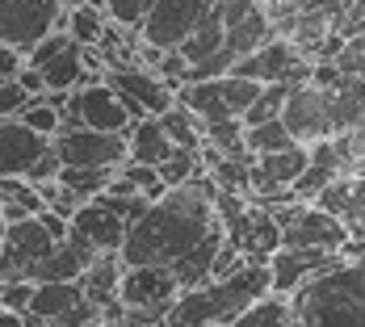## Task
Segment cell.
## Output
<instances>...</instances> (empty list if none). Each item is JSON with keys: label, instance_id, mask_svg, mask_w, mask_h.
Returning a JSON list of instances; mask_svg holds the SVG:
<instances>
[{"label": "cell", "instance_id": "cell-41", "mask_svg": "<svg viewBox=\"0 0 365 327\" xmlns=\"http://www.w3.org/2000/svg\"><path fill=\"white\" fill-rule=\"evenodd\" d=\"M0 214H4V222H21V218H34L30 210H26V206H4V202H0Z\"/></svg>", "mask_w": 365, "mask_h": 327}, {"label": "cell", "instance_id": "cell-17", "mask_svg": "<svg viewBox=\"0 0 365 327\" xmlns=\"http://www.w3.org/2000/svg\"><path fill=\"white\" fill-rule=\"evenodd\" d=\"M118 298L126 306H173L181 298V281L164 264H130V269H122Z\"/></svg>", "mask_w": 365, "mask_h": 327}, {"label": "cell", "instance_id": "cell-30", "mask_svg": "<svg viewBox=\"0 0 365 327\" xmlns=\"http://www.w3.org/2000/svg\"><path fill=\"white\" fill-rule=\"evenodd\" d=\"M290 88L294 84H264L260 88V97H256L248 113H244V126H260V122H273V118H282V109L290 101Z\"/></svg>", "mask_w": 365, "mask_h": 327}, {"label": "cell", "instance_id": "cell-39", "mask_svg": "<svg viewBox=\"0 0 365 327\" xmlns=\"http://www.w3.org/2000/svg\"><path fill=\"white\" fill-rule=\"evenodd\" d=\"M26 101H30V97H26V88H21L17 80H13V84H0V118H17V113L26 109Z\"/></svg>", "mask_w": 365, "mask_h": 327}, {"label": "cell", "instance_id": "cell-32", "mask_svg": "<svg viewBox=\"0 0 365 327\" xmlns=\"http://www.w3.org/2000/svg\"><path fill=\"white\" fill-rule=\"evenodd\" d=\"M202 172H206L202 151H181V147H177V155H173V160H164V164H160V181H164V189L189 185L193 177H202Z\"/></svg>", "mask_w": 365, "mask_h": 327}, {"label": "cell", "instance_id": "cell-29", "mask_svg": "<svg viewBox=\"0 0 365 327\" xmlns=\"http://www.w3.org/2000/svg\"><path fill=\"white\" fill-rule=\"evenodd\" d=\"M244 143H248V155H273V151H286V147H294L298 139L290 135V126H286L282 118H273V122L248 126Z\"/></svg>", "mask_w": 365, "mask_h": 327}, {"label": "cell", "instance_id": "cell-22", "mask_svg": "<svg viewBox=\"0 0 365 327\" xmlns=\"http://www.w3.org/2000/svg\"><path fill=\"white\" fill-rule=\"evenodd\" d=\"M122 256L118 252H101L88 269H84V277H80V290L84 298L93 302V306H110L118 302V286H122Z\"/></svg>", "mask_w": 365, "mask_h": 327}, {"label": "cell", "instance_id": "cell-37", "mask_svg": "<svg viewBox=\"0 0 365 327\" xmlns=\"http://www.w3.org/2000/svg\"><path fill=\"white\" fill-rule=\"evenodd\" d=\"M30 302H34V281H0V306L26 315Z\"/></svg>", "mask_w": 365, "mask_h": 327}, {"label": "cell", "instance_id": "cell-3", "mask_svg": "<svg viewBox=\"0 0 365 327\" xmlns=\"http://www.w3.org/2000/svg\"><path fill=\"white\" fill-rule=\"evenodd\" d=\"M215 210H219V222H222V231H227V244H235L244 256L269 260V256L282 248V227H277V218L269 214L260 202L244 197V193L219 189Z\"/></svg>", "mask_w": 365, "mask_h": 327}, {"label": "cell", "instance_id": "cell-26", "mask_svg": "<svg viewBox=\"0 0 365 327\" xmlns=\"http://www.w3.org/2000/svg\"><path fill=\"white\" fill-rule=\"evenodd\" d=\"M227 327H298V319H294V306L286 294H269L256 306H248L240 319H231Z\"/></svg>", "mask_w": 365, "mask_h": 327}, {"label": "cell", "instance_id": "cell-8", "mask_svg": "<svg viewBox=\"0 0 365 327\" xmlns=\"http://www.w3.org/2000/svg\"><path fill=\"white\" fill-rule=\"evenodd\" d=\"M106 84H113L122 93V101L130 105L135 122L139 118H160L168 105H177V88L164 76L143 68V63H113V68H106Z\"/></svg>", "mask_w": 365, "mask_h": 327}, {"label": "cell", "instance_id": "cell-2", "mask_svg": "<svg viewBox=\"0 0 365 327\" xmlns=\"http://www.w3.org/2000/svg\"><path fill=\"white\" fill-rule=\"evenodd\" d=\"M273 294V273L269 260L248 256L235 273L227 277H210L197 290H181V298L173 302V319L177 323H215L227 327L231 319H240L248 306H256L260 298Z\"/></svg>", "mask_w": 365, "mask_h": 327}, {"label": "cell", "instance_id": "cell-21", "mask_svg": "<svg viewBox=\"0 0 365 327\" xmlns=\"http://www.w3.org/2000/svg\"><path fill=\"white\" fill-rule=\"evenodd\" d=\"M126 147H130L135 164H151V168H160L164 160L177 155V143L168 139V130L160 126V118H139L130 126V135H126Z\"/></svg>", "mask_w": 365, "mask_h": 327}, {"label": "cell", "instance_id": "cell-4", "mask_svg": "<svg viewBox=\"0 0 365 327\" xmlns=\"http://www.w3.org/2000/svg\"><path fill=\"white\" fill-rule=\"evenodd\" d=\"M260 88H264V84H256V80H248V76L227 72V76H219V80H197V84L177 88V101H185V105L210 126V122L244 118L248 105L260 97Z\"/></svg>", "mask_w": 365, "mask_h": 327}, {"label": "cell", "instance_id": "cell-43", "mask_svg": "<svg viewBox=\"0 0 365 327\" xmlns=\"http://www.w3.org/2000/svg\"><path fill=\"white\" fill-rule=\"evenodd\" d=\"M4 235H9V222H4V214H0V252H4Z\"/></svg>", "mask_w": 365, "mask_h": 327}, {"label": "cell", "instance_id": "cell-13", "mask_svg": "<svg viewBox=\"0 0 365 327\" xmlns=\"http://www.w3.org/2000/svg\"><path fill=\"white\" fill-rule=\"evenodd\" d=\"M30 315H38L46 327H84L101 319V306H93L84 298L80 281H42V286H34Z\"/></svg>", "mask_w": 365, "mask_h": 327}, {"label": "cell", "instance_id": "cell-1", "mask_svg": "<svg viewBox=\"0 0 365 327\" xmlns=\"http://www.w3.org/2000/svg\"><path fill=\"white\" fill-rule=\"evenodd\" d=\"M298 327H365V256H340L290 294Z\"/></svg>", "mask_w": 365, "mask_h": 327}, {"label": "cell", "instance_id": "cell-25", "mask_svg": "<svg viewBox=\"0 0 365 327\" xmlns=\"http://www.w3.org/2000/svg\"><path fill=\"white\" fill-rule=\"evenodd\" d=\"M227 46V26H222L219 9H210L202 21H197V30L181 42V55L189 59V63H202V59H210L215 51H222Z\"/></svg>", "mask_w": 365, "mask_h": 327}, {"label": "cell", "instance_id": "cell-19", "mask_svg": "<svg viewBox=\"0 0 365 327\" xmlns=\"http://www.w3.org/2000/svg\"><path fill=\"white\" fill-rule=\"evenodd\" d=\"M344 252H315V248H290L282 244L277 252L269 256V273H273V294H286L290 298L298 286H307L315 273L331 269Z\"/></svg>", "mask_w": 365, "mask_h": 327}, {"label": "cell", "instance_id": "cell-11", "mask_svg": "<svg viewBox=\"0 0 365 327\" xmlns=\"http://www.w3.org/2000/svg\"><path fill=\"white\" fill-rule=\"evenodd\" d=\"M55 151L63 160V168H122L130 160L126 135L110 130H93V126H76L55 135Z\"/></svg>", "mask_w": 365, "mask_h": 327}, {"label": "cell", "instance_id": "cell-24", "mask_svg": "<svg viewBox=\"0 0 365 327\" xmlns=\"http://www.w3.org/2000/svg\"><path fill=\"white\" fill-rule=\"evenodd\" d=\"M269 38H277V30H273L269 13L260 9V13L248 17V21H240V26H231V30H227V51H231V55H235V63H240V59L256 55Z\"/></svg>", "mask_w": 365, "mask_h": 327}, {"label": "cell", "instance_id": "cell-35", "mask_svg": "<svg viewBox=\"0 0 365 327\" xmlns=\"http://www.w3.org/2000/svg\"><path fill=\"white\" fill-rule=\"evenodd\" d=\"M331 63H336L340 72H349V76H361V80H365V30H357V34H349V38H344Z\"/></svg>", "mask_w": 365, "mask_h": 327}, {"label": "cell", "instance_id": "cell-9", "mask_svg": "<svg viewBox=\"0 0 365 327\" xmlns=\"http://www.w3.org/2000/svg\"><path fill=\"white\" fill-rule=\"evenodd\" d=\"M210 9H215V0H155V9L139 26V42L155 46V51H181V42L197 30V21Z\"/></svg>", "mask_w": 365, "mask_h": 327}, {"label": "cell", "instance_id": "cell-10", "mask_svg": "<svg viewBox=\"0 0 365 327\" xmlns=\"http://www.w3.org/2000/svg\"><path fill=\"white\" fill-rule=\"evenodd\" d=\"M126 231H130L126 197H118V193H101V197L84 202L72 214V235L84 239V244H93L97 252H122Z\"/></svg>", "mask_w": 365, "mask_h": 327}, {"label": "cell", "instance_id": "cell-20", "mask_svg": "<svg viewBox=\"0 0 365 327\" xmlns=\"http://www.w3.org/2000/svg\"><path fill=\"white\" fill-rule=\"evenodd\" d=\"M97 256H101V252H97L93 244H84V239L68 235V239H63V244H59V248H55V252L34 269V277H30V281H34V286H42V281H80V277H84V269H88Z\"/></svg>", "mask_w": 365, "mask_h": 327}, {"label": "cell", "instance_id": "cell-16", "mask_svg": "<svg viewBox=\"0 0 365 327\" xmlns=\"http://www.w3.org/2000/svg\"><path fill=\"white\" fill-rule=\"evenodd\" d=\"M349 239H353V231L344 227V218L328 214L315 202L282 231V244H290V248H315V252H344Z\"/></svg>", "mask_w": 365, "mask_h": 327}, {"label": "cell", "instance_id": "cell-40", "mask_svg": "<svg viewBox=\"0 0 365 327\" xmlns=\"http://www.w3.org/2000/svg\"><path fill=\"white\" fill-rule=\"evenodd\" d=\"M17 84L26 88V97H46V80H42V72H38V68H30V63L21 68V76H17Z\"/></svg>", "mask_w": 365, "mask_h": 327}, {"label": "cell", "instance_id": "cell-38", "mask_svg": "<svg viewBox=\"0 0 365 327\" xmlns=\"http://www.w3.org/2000/svg\"><path fill=\"white\" fill-rule=\"evenodd\" d=\"M26 68V55L17 51V46H9V42H0V84H13L17 76Z\"/></svg>", "mask_w": 365, "mask_h": 327}, {"label": "cell", "instance_id": "cell-42", "mask_svg": "<svg viewBox=\"0 0 365 327\" xmlns=\"http://www.w3.org/2000/svg\"><path fill=\"white\" fill-rule=\"evenodd\" d=\"M164 327H215V323H177V319H168Z\"/></svg>", "mask_w": 365, "mask_h": 327}, {"label": "cell", "instance_id": "cell-18", "mask_svg": "<svg viewBox=\"0 0 365 327\" xmlns=\"http://www.w3.org/2000/svg\"><path fill=\"white\" fill-rule=\"evenodd\" d=\"M51 135L30 130L21 118H0V177H30V168L51 151Z\"/></svg>", "mask_w": 365, "mask_h": 327}, {"label": "cell", "instance_id": "cell-31", "mask_svg": "<svg viewBox=\"0 0 365 327\" xmlns=\"http://www.w3.org/2000/svg\"><path fill=\"white\" fill-rule=\"evenodd\" d=\"M244 135H248L244 118H231V122H210V126H206V147H215L219 155H248Z\"/></svg>", "mask_w": 365, "mask_h": 327}, {"label": "cell", "instance_id": "cell-28", "mask_svg": "<svg viewBox=\"0 0 365 327\" xmlns=\"http://www.w3.org/2000/svg\"><path fill=\"white\" fill-rule=\"evenodd\" d=\"M113 177H118V168H63L59 185H68L80 202H93L113 185Z\"/></svg>", "mask_w": 365, "mask_h": 327}, {"label": "cell", "instance_id": "cell-34", "mask_svg": "<svg viewBox=\"0 0 365 327\" xmlns=\"http://www.w3.org/2000/svg\"><path fill=\"white\" fill-rule=\"evenodd\" d=\"M17 118H21L30 130H38V135H51V139H55V135H59V122H63V109H55L46 97H30V101H26V109H21Z\"/></svg>", "mask_w": 365, "mask_h": 327}, {"label": "cell", "instance_id": "cell-6", "mask_svg": "<svg viewBox=\"0 0 365 327\" xmlns=\"http://www.w3.org/2000/svg\"><path fill=\"white\" fill-rule=\"evenodd\" d=\"M59 26H68L63 0H0V42L17 46L21 55H30Z\"/></svg>", "mask_w": 365, "mask_h": 327}, {"label": "cell", "instance_id": "cell-36", "mask_svg": "<svg viewBox=\"0 0 365 327\" xmlns=\"http://www.w3.org/2000/svg\"><path fill=\"white\" fill-rule=\"evenodd\" d=\"M106 13L122 30L139 34V26H143V17H147V0H106Z\"/></svg>", "mask_w": 365, "mask_h": 327}, {"label": "cell", "instance_id": "cell-5", "mask_svg": "<svg viewBox=\"0 0 365 327\" xmlns=\"http://www.w3.org/2000/svg\"><path fill=\"white\" fill-rule=\"evenodd\" d=\"M76 126H93V130H110V135H130L135 118L130 105L122 101V93L106 84V80H93L84 88H76L63 105V122L59 130H76Z\"/></svg>", "mask_w": 365, "mask_h": 327}, {"label": "cell", "instance_id": "cell-15", "mask_svg": "<svg viewBox=\"0 0 365 327\" xmlns=\"http://www.w3.org/2000/svg\"><path fill=\"white\" fill-rule=\"evenodd\" d=\"M307 168H311V147L307 143H294V147H286V151H273V155H252L248 197H252V202L282 197Z\"/></svg>", "mask_w": 365, "mask_h": 327}, {"label": "cell", "instance_id": "cell-23", "mask_svg": "<svg viewBox=\"0 0 365 327\" xmlns=\"http://www.w3.org/2000/svg\"><path fill=\"white\" fill-rule=\"evenodd\" d=\"M160 126L168 130V139L181 147V151H202V147H206V122L185 105V101L164 109V113H160Z\"/></svg>", "mask_w": 365, "mask_h": 327}, {"label": "cell", "instance_id": "cell-14", "mask_svg": "<svg viewBox=\"0 0 365 327\" xmlns=\"http://www.w3.org/2000/svg\"><path fill=\"white\" fill-rule=\"evenodd\" d=\"M282 122L290 126V135L298 143L315 147L331 139L336 135V126H331V105H328V93L319 88V84H294L290 88V101L282 109Z\"/></svg>", "mask_w": 365, "mask_h": 327}, {"label": "cell", "instance_id": "cell-27", "mask_svg": "<svg viewBox=\"0 0 365 327\" xmlns=\"http://www.w3.org/2000/svg\"><path fill=\"white\" fill-rule=\"evenodd\" d=\"M106 9H97V4H84V0H76V4H68V34L80 42V46H97L101 38H106Z\"/></svg>", "mask_w": 365, "mask_h": 327}, {"label": "cell", "instance_id": "cell-33", "mask_svg": "<svg viewBox=\"0 0 365 327\" xmlns=\"http://www.w3.org/2000/svg\"><path fill=\"white\" fill-rule=\"evenodd\" d=\"M0 202H4V206H26L30 214H42V210H46L38 185H30L26 177H0Z\"/></svg>", "mask_w": 365, "mask_h": 327}, {"label": "cell", "instance_id": "cell-7", "mask_svg": "<svg viewBox=\"0 0 365 327\" xmlns=\"http://www.w3.org/2000/svg\"><path fill=\"white\" fill-rule=\"evenodd\" d=\"M59 248V239L46 231L42 218H21V222H9V235H4V252H0V281H30L34 269L46 256Z\"/></svg>", "mask_w": 365, "mask_h": 327}, {"label": "cell", "instance_id": "cell-12", "mask_svg": "<svg viewBox=\"0 0 365 327\" xmlns=\"http://www.w3.org/2000/svg\"><path fill=\"white\" fill-rule=\"evenodd\" d=\"M311 59L294 46L290 38H269L256 55L240 59L231 72L235 76H248L256 84H307L311 80Z\"/></svg>", "mask_w": 365, "mask_h": 327}]
</instances>
